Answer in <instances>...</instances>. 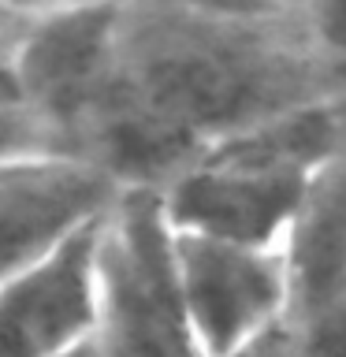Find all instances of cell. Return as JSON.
Segmentation results:
<instances>
[{
	"mask_svg": "<svg viewBox=\"0 0 346 357\" xmlns=\"http://www.w3.org/2000/svg\"><path fill=\"white\" fill-rule=\"evenodd\" d=\"M339 97L346 60L313 0H116L75 156L123 190L164 194L220 142Z\"/></svg>",
	"mask_w": 346,
	"mask_h": 357,
	"instance_id": "6da1fadb",
	"label": "cell"
},
{
	"mask_svg": "<svg viewBox=\"0 0 346 357\" xmlns=\"http://www.w3.org/2000/svg\"><path fill=\"white\" fill-rule=\"evenodd\" d=\"M346 156V97L220 142L160 194L175 231L283 250L313 178Z\"/></svg>",
	"mask_w": 346,
	"mask_h": 357,
	"instance_id": "7a4b0ae2",
	"label": "cell"
},
{
	"mask_svg": "<svg viewBox=\"0 0 346 357\" xmlns=\"http://www.w3.org/2000/svg\"><path fill=\"white\" fill-rule=\"evenodd\" d=\"M175 272L201 357H231L287 320L283 250L175 231Z\"/></svg>",
	"mask_w": 346,
	"mask_h": 357,
	"instance_id": "3957f363",
	"label": "cell"
},
{
	"mask_svg": "<svg viewBox=\"0 0 346 357\" xmlns=\"http://www.w3.org/2000/svg\"><path fill=\"white\" fill-rule=\"evenodd\" d=\"M123 186L71 153L0 160V283L97 227Z\"/></svg>",
	"mask_w": 346,
	"mask_h": 357,
	"instance_id": "277c9868",
	"label": "cell"
},
{
	"mask_svg": "<svg viewBox=\"0 0 346 357\" xmlns=\"http://www.w3.org/2000/svg\"><path fill=\"white\" fill-rule=\"evenodd\" d=\"M116 0H30V15L11 56V86L41 112L75 156V127L105 71Z\"/></svg>",
	"mask_w": 346,
	"mask_h": 357,
	"instance_id": "5b68a950",
	"label": "cell"
},
{
	"mask_svg": "<svg viewBox=\"0 0 346 357\" xmlns=\"http://www.w3.org/2000/svg\"><path fill=\"white\" fill-rule=\"evenodd\" d=\"M287 331L301 357H346V156L313 178L283 242Z\"/></svg>",
	"mask_w": 346,
	"mask_h": 357,
	"instance_id": "8992f818",
	"label": "cell"
},
{
	"mask_svg": "<svg viewBox=\"0 0 346 357\" xmlns=\"http://www.w3.org/2000/svg\"><path fill=\"white\" fill-rule=\"evenodd\" d=\"M97 227L0 283V357H67L97 335Z\"/></svg>",
	"mask_w": 346,
	"mask_h": 357,
	"instance_id": "52a82bcc",
	"label": "cell"
},
{
	"mask_svg": "<svg viewBox=\"0 0 346 357\" xmlns=\"http://www.w3.org/2000/svg\"><path fill=\"white\" fill-rule=\"evenodd\" d=\"M38 153H67L56 127L19 93L11 82H0V160Z\"/></svg>",
	"mask_w": 346,
	"mask_h": 357,
	"instance_id": "ba28073f",
	"label": "cell"
},
{
	"mask_svg": "<svg viewBox=\"0 0 346 357\" xmlns=\"http://www.w3.org/2000/svg\"><path fill=\"white\" fill-rule=\"evenodd\" d=\"M30 15V0H0V82H11V56H15V45L22 38V26H27Z\"/></svg>",
	"mask_w": 346,
	"mask_h": 357,
	"instance_id": "9c48e42d",
	"label": "cell"
},
{
	"mask_svg": "<svg viewBox=\"0 0 346 357\" xmlns=\"http://www.w3.org/2000/svg\"><path fill=\"white\" fill-rule=\"evenodd\" d=\"M313 15L324 45L346 60V0H313Z\"/></svg>",
	"mask_w": 346,
	"mask_h": 357,
	"instance_id": "30bf717a",
	"label": "cell"
},
{
	"mask_svg": "<svg viewBox=\"0 0 346 357\" xmlns=\"http://www.w3.org/2000/svg\"><path fill=\"white\" fill-rule=\"evenodd\" d=\"M231 357H301V350H298L294 335L287 331V324H279L276 331L261 335L257 342L242 346V350H234Z\"/></svg>",
	"mask_w": 346,
	"mask_h": 357,
	"instance_id": "8fae6325",
	"label": "cell"
},
{
	"mask_svg": "<svg viewBox=\"0 0 346 357\" xmlns=\"http://www.w3.org/2000/svg\"><path fill=\"white\" fill-rule=\"evenodd\" d=\"M67 357H112V354H108V350H100L97 339H89L82 350H75V354H67Z\"/></svg>",
	"mask_w": 346,
	"mask_h": 357,
	"instance_id": "7c38bea8",
	"label": "cell"
}]
</instances>
